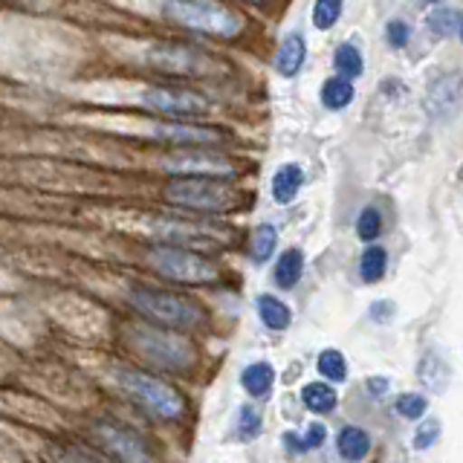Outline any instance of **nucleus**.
<instances>
[{
	"label": "nucleus",
	"instance_id": "nucleus-1",
	"mask_svg": "<svg viewBox=\"0 0 463 463\" xmlns=\"http://www.w3.org/2000/svg\"><path fill=\"white\" fill-rule=\"evenodd\" d=\"M130 304H134L137 313L151 318L154 325L174 327V330H188L200 325V318H203V310L194 301H188L177 293H168V289L137 287V289H130Z\"/></svg>",
	"mask_w": 463,
	"mask_h": 463
},
{
	"label": "nucleus",
	"instance_id": "nucleus-2",
	"mask_svg": "<svg viewBox=\"0 0 463 463\" xmlns=\"http://www.w3.org/2000/svg\"><path fill=\"white\" fill-rule=\"evenodd\" d=\"M163 12L174 24L194 29V33L221 38H232L241 33V18L223 4H217V0H165Z\"/></svg>",
	"mask_w": 463,
	"mask_h": 463
},
{
	"label": "nucleus",
	"instance_id": "nucleus-3",
	"mask_svg": "<svg viewBox=\"0 0 463 463\" xmlns=\"http://www.w3.org/2000/svg\"><path fill=\"white\" fill-rule=\"evenodd\" d=\"M116 383L125 394L159 420H177L183 414V397L168 383L137 371H116Z\"/></svg>",
	"mask_w": 463,
	"mask_h": 463
},
{
	"label": "nucleus",
	"instance_id": "nucleus-4",
	"mask_svg": "<svg viewBox=\"0 0 463 463\" xmlns=\"http://www.w3.org/2000/svg\"><path fill=\"white\" fill-rule=\"evenodd\" d=\"M168 203L192 212H223L232 206L235 192L226 183H217V177H177L165 185Z\"/></svg>",
	"mask_w": 463,
	"mask_h": 463
},
{
	"label": "nucleus",
	"instance_id": "nucleus-5",
	"mask_svg": "<svg viewBox=\"0 0 463 463\" xmlns=\"http://www.w3.org/2000/svg\"><path fill=\"white\" fill-rule=\"evenodd\" d=\"M151 264L156 267L159 275H165L171 281H183V284H203L214 279V267L206 258L174 243L156 246L151 252Z\"/></svg>",
	"mask_w": 463,
	"mask_h": 463
},
{
	"label": "nucleus",
	"instance_id": "nucleus-6",
	"mask_svg": "<svg viewBox=\"0 0 463 463\" xmlns=\"http://www.w3.org/2000/svg\"><path fill=\"white\" fill-rule=\"evenodd\" d=\"M163 168L174 177H232L235 174V165L229 163L226 156L209 151V145H200V148H192V151H180L168 156Z\"/></svg>",
	"mask_w": 463,
	"mask_h": 463
},
{
	"label": "nucleus",
	"instance_id": "nucleus-7",
	"mask_svg": "<svg viewBox=\"0 0 463 463\" xmlns=\"http://www.w3.org/2000/svg\"><path fill=\"white\" fill-rule=\"evenodd\" d=\"M134 342L142 351V356H148L151 362L163 368H185L192 365V347L188 342H183L174 333H163V330H137Z\"/></svg>",
	"mask_w": 463,
	"mask_h": 463
},
{
	"label": "nucleus",
	"instance_id": "nucleus-8",
	"mask_svg": "<svg viewBox=\"0 0 463 463\" xmlns=\"http://www.w3.org/2000/svg\"><path fill=\"white\" fill-rule=\"evenodd\" d=\"M93 434L113 460H119V463H154L148 446L142 443V438L137 431L108 423V420H99V423L93 426Z\"/></svg>",
	"mask_w": 463,
	"mask_h": 463
},
{
	"label": "nucleus",
	"instance_id": "nucleus-9",
	"mask_svg": "<svg viewBox=\"0 0 463 463\" xmlns=\"http://www.w3.org/2000/svg\"><path fill=\"white\" fill-rule=\"evenodd\" d=\"M142 101L151 110H159L165 116H174V119H185V116H203L209 110V99L192 93V90H177V87H151L145 90Z\"/></svg>",
	"mask_w": 463,
	"mask_h": 463
},
{
	"label": "nucleus",
	"instance_id": "nucleus-10",
	"mask_svg": "<svg viewBox=\"0 0 463 463\" xmlns=\"http://www.w3.org/2000/svg\"><path fill=\"white\" fill-rule=\"evenodd\" d=\"M460 105H463V76L458 70L443 72V76H438L429 84L426 110H429L431 119H438V122L455 119Z\"/></svg>",
	"mask_w": 463,
	"mask_h": 463
},
{
	"label": "nucleus",
	"instance_id": "nucleus-11",
	"mask_svg": "<svg viewBox=\"0 0 463 463\" xmlns=\"http://www.w3.org/2000/svg\"><path fill=\"white\" fill-rule=\"evenodd\" d=\"M154 235L165 243L185 246V250H203V246L221 243V235L214 229H203L194 221H177V217H159L154 221Z\"/></svg>",
	"mask_w": 463,
	"mask_h": 463
},
{
	"label": "nucleus",
	"instance_id": "nucleus-12",
	"mask_svg": "<svg viewBox=\"0 0 463 463\" xmlns=\"http://www.w3.org/2000/svg\"><path fill=\"white\" fill-rule=\"evenodd\" d=\"M151 137L159 142H171V145H188V148H200V145H214L221 142V130L214 128H203V125H188V122H165L156 125L151 130Z\"/></svg>",
	"mask_w": 463,
	"mask_h": 463
},
{
	"label": "nucleus",
	"instance_id": "nucleus-13",
	"mask_svg": "<svg viewBox=\"0 0 463 463\" xmlns=\"http://www.w3.org/2000/svg\"><path fill=\"white\" fill-rule=\"evenodd\" d=\"M148 61L159 70H168V72H203L206 70V58L188 47H154L148 52Z\"/></svg>",
	"mask_w": 463,
	"mask_h": 463
},
{
	"label": "nucleus",
	"instance_id": "nucleus-14",
	"mask_svg": "<svg viewBox=\"0 0 463 463\" xmlns=\"http://www.w3.org/2000/svg\"><path fill=\"white\" fill-rule=\"evenodd\" d=\"M304 58H307V41H304V35L293 33L281 41L279 55H275V70H279L284 79H293L301 70Z\"/></svg>",
	"mask_w": 463,
	"mask_h": 463
},
{
	"label": "nucleus",
	"instance_id": "nucleus-15",
	"mask_svg": "<svg viewBox=\"0 0 463 463\" xmlns=\"http://www.w3.org/2000/svg\"><path fill=\"white\" fill-rule=\"evenodd\" d=\"M301 185H304V171L296 163H287L272 177V200L287 206V203H293L298 197Z\"/></svg>",
	"mask_w": 463,
	"mask_h": 463
},
{
	"label": "nucleus",
	"instance_id": "nucleus-16",
	"mask_svg": "<svg viewBox=\"0 0 463 463\" xmlns=\"http://www.w3.org/2000/svg\"><path fill=\"white\" fill-rule=\"evenodd\" d=\"M336 449L347 463H359L371 452V438H368V431H362L359 426H345L336 438Z\"/></svg>",
	"mask_w": 463,
	"mask_h": 463
},
{
	"label": "nucleus",
	"instance_id": "nucleus-17",
	"mask_svg": "<svg viewBox=\"0 0 463 463\" xmlns=\"http://www.w3.org/2000/svg\"><path fill=\"white\" fill-rule=\"evenodd\" d=\"M301 272H304V252L301 250H287V252H281L279 260H275L272 279L281 289H293L298 284V279H301Z\"/></svg>",
	"mask_w": 463,
	"mask_h": 463
},
{
	"label": "nucleus",
	"instance_id": "nucleus-18",
	"mask_svg": "<svg viewBox=\"0 0 463 463\" xmlns=\"http://www.w3.org/2000/svg\"><path fill=\"white\" fill-rule=\"evenodd\" d=\"M272 383H275V371L267 362H252L241 373V385L250 391V397H267L272 391Z\"/></svg>",
	"mask_w": 463,
	"mask_h": 463
},
{
	"label": "nucleus",
	"instance_id": "nucleus-19",
	"mask_svg": "<svg viewBox=\"0 0 463 463\" xmlns=\"http://www.w3.org/2000/svg\"><path fill=\"white\" fill-rule=\"evenodd\" d=\"M356 90H354V84L351 79H342V76H333L322 84V93H318V99H322V105L327 110H342L347 108L354 101Z\"/></svg>",
	"mask_w": 463,
	"mask_h": 463
},
{
	"label": "nucleus",
	"instance_id": "nucleus-20",
	"mask_svg": "<svg viewBox=\"0 0 463 463\" xmlns=\"http://www.w3.org/2000/svg\"><path fill=\"white\" fill-rule=\"evenodd\" d=\"M258 316L269 330H287L289 322H293V313H289V307L275 296H260L258 298Z\"/></svg>",
	"mask_w": 463,
	"mask_h": 463
},
{
	"label": "nucleus",
	"instance_id": "nucleus-21",
	"mask_svg": "<svg viewBox=\"0 0 463 463\" xmlns=\"http://www.w3.org/2000/svg\"><path fill=\"white\" fill-rule=\"evenodd\" d=\"M301 400H304V405H307L313 414H330L333 409H336V391H333L327 383L304 385Z\"/></svg>",
	"mask_w": 463,
	"mask_h": 463
},
{
	"label": "nucleus",
	"instance_id": "nucleus-22",
	"mask_svg": "<svg viewBox=\"0 0 463 463\" xmlns=\"http://www.w3.org/2000/svg\"><path fill=\"white\" fill-rule=\"evenodd\" d=\"M275 246H279V229L272 223H260L255 232H252V243H250V258L255 264H267L272 258Z\"/></svg>",
	"mask_w": 463,
	"mask_h": 463
},
{
	"label": "nucleus",
	"instance_id": "nucleus-23",
	"mask_svg": "<svg viewBox=\"0 0 463 463\" xmlns=\"http://www.w3.org/2000/svg\"><path fill=\"white\" fill-rule=\"evenodd\" d=\"M385 269H388V252L383 250V246H371V250L362 252V258H359V275H362V281L376 284L385 275Z\"/></svg>",
	"mask_w": 463,
	"mask_h": 463
},
{
	"label": "nucleus",
	"instance_id": "nucleus-24",
	"mask_svg": "<svg viewBox=\"0 0 463 463\" xmlns=\"http://www.w3.org/2000/svg\"><path fill=\"white\" fill-rule=\"evenodd\" d=\"M333 67H336V72L342 79H356L362 76V70H365V61H362V52L354 47V43H342V47L336 50V55H333Z\"/></svg>",
	"mask_w": 463,
	"mask_h": 463
},
{
	"label": "nucleus",
	"instance_id": "nucleus-25",
	"mask_svg": "<svg viewBox=\"0 0 463 463\" xmlns=\"http://www.w3.org/2000/svg\"><path fill=\"white\" fill-rule=\"evenodd\" d=\"M342 6L345 0H316L313 4V26L316 29H333L336 26V21L342 18Z\"/></svg>",
	"mask_w": 463,
	"mask_h": 463
},
{
	"label": "nucleus",
	"instance_id": "nucleus-26",
	"mask_svg": "<svg viewBox=\"0 0 463 463\" xmlns=\"http://www.w3.org/2000/svg\"><path fill=\"white\" fill-rule=\"evenodd\" d=\"M318 373L327 376L330 383H345L347 376V362L339 351H322L318 354Z\"/></svg>",
	"mask_w": 463,
	"mask_h": 463
},
{
	"label": "nucleus",
	"instance_id": "nucleus-27",
	"mask_svg": "<svg viewBox=\"0 0 463 463\" xmlns=\"http://www.w3.org/2000/svg\"><path fill=\"white\" fill-rule=\"evenodd\" d=\"M380 232H383V214H380V209H373V206L362 209L359 217H356V235L362 241L371 243V241L380 238Z\"/></svg>",
	"mask_w": 463,
	"mask_h": 463
},
{
	"label": "nucleus",
	"instance_id": "nucleus-28",
	"mask_svg": "<svg viewBox=\"0 0 463 463\" xmlns=\"http://www.w3.org/2000/svg\"><path fill=\"white\" fill-rule=\"evenodd\" d=\"M458 24H460V18H458L455 9H434L429 14V26H431L434 35H443V38L452 35L455 29H458Z\"/></svg>",
	"mask_w": 463,
	"mask_h": 463
},
{
	"label": "nucleus",
	"instance_id": "nucleus-29",
	"mask_svg": "<svg viewBox=\"0 0 463 463\" xmlns=\"http://www.w3.org/2000/svg\"><path fill=\"white\" fill-rule=\"evenodd\" d=\"M238 434L243 440H250V438H258V431H260V414L252 409V405H243L241 414H238Z\"/></svg>",
	"mask_w": 463,
	"mask_h": 463
},
{
	"label": "nucleus",
	"instance_id": "nucleus-30",
	"mask_svg": "<svg viewBox=\"0 0 463 463\" xmlns=\"http://www.w3.org/2000/svg\"><path fill=\"white\" fill-rule=\"evenodd\" d=\"M426 409H429V402H426V397H420V394H402L397 400V411L402 417H409V420H420L426 414Z\"/></svg>",
	"mask_w": 463,
	"mask_h": 463
},
{
	"label": "nucleus",
	"instance_id": "nucleus-31",
	"mask_svg": "<svg viewBox=\"0 0 463 463\" xmlns=\"http://www.w3.org/2000/svg\"><path fill=\"white\" fill-rule=\"evenodd\" d=\"M438 434H440V423H438V420H423V423H420V429H417V434H414V446L417 449H429L434 440H438Z\"/></svg>",
	"mask_w": 463,
	"mask_h": 463
},
{
	"label": "nucleus",
	"instance_id": "nucleus-32",
	"mask_svg": "<svg viewBox=\"0 0 463 463\" xmlns=\"http://www.w3.org/2000/svg\"><path fill=\"white\" fill-rule=\"evenodd\" d=\"M409 35H411V29H409V24L405 21H391L388 26H385V38H388V43L391 47H405L409 43Z\"/></svg>",
	"mask_w": 463,
	"mask_h": 463
},
{
	"label": "nucleus",
	"instance_id": "nucleus-33",
	"mask_svg": "<svg viewBox=\"0 0 463 463\" xmlns=\"http://www.w3.org/2000/svg\"><path fill=\"white\" fill-rule=\"evenodd\" d=\"M325 438H327V429L322 423H313L307 429V438H304V449H318L325 443Z\"/></svg>",
	"mask_w": 463,
	"mask_h": 463
},
{
	"label": "nucleus",
	"instance_id": "nucleus-34",
	"mask_svg": "<svg viewBox=\"0 0 463 463\" xmlns=\"http://www.w3.org/2000/svg\"><path fill=\"white\" fill-rule=\"evenodd\" d=\"M284 443H287V449H289V452H307V449H304V440H301V438H296L293 431H289V434H284Z\"/></svg>",
	"mask_w": 463,
	"mask_h": 463
},
{
	"label": "nucleus",
	"instance_id": "nucleus-35",
	"mask_svg": "<svg viewBox=\"0 0 463 463\" xmlns=\"http://www.w3.org/2000/svg\"><path fill=\"white\" fill-rule=\"evenodd\" d=\"M61 463H93L90 458H84L81 452H64Z\"/></svg>",
	"mask_w": 463,
	"mask_h": 463
},
{
	"label": "nucleus",
	"instance_id": "nucleus-36",
	"mask_svg": "<svg viewBox=\"0 0 463 463\" xmlns=\"http://www.w3.org/2000/svg\"><path fill=\"white\" fill-rule=\"evenodd\" d=\"M385 388H388L385 380H368V391H371V394H383Z\"/></svg>",
	"mask_w": 463,
	"mask_h": 463
},
{
	"label": "nucleus",
	"instance_id": "nucleus-37",
	"mask_svg": "<svg viewBox=\"0 0 463 463\" xmlns=\"http://www.w3.org/2000/svg\"><path fill=\"white\" fill-rule=\"evenodd\" d=\"M458 29H460V38H463V18H460V24H458Z\"/></svg>",
	"mask_w": 463,
	"mask_h": 463
},
{
	"label": "nucleus",
	"instance_id": "nucleus-38",
	"mask_svg": "<svg viewBox=\"0 0 463 463\" xmlns=\"http://www.w3.org/2000/svg\"><path fill=\"white\" fill-rule=\"evenodd\" d=\"M252 4H258V0H252Z\"/></svg>",
	"mask_w": 463,
	"mask_h": 463
}]
</instances>
